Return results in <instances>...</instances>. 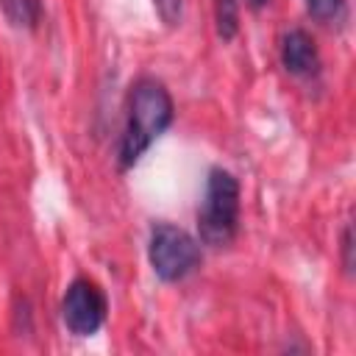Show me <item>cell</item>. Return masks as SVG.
<instances>
[{"mask_svg": "<svg viewBox=\"0 0 356 356\" xmlns=\"http://www.w3.org/2000/svg\"><path fill=\"white\" fill-rule=\"evenodd\" d=\"M172 97L167 86L156 78H139L128 95V120L120 139V167H134L142 153L170 128L172 122Z\"/></svg>", "mask_w": 356, "mask_h": 356, "instance_id": "cell-1", "label": "cell"}, {"mask_svg": "<svg viewBox=\"0 0 356 356\" xmlns=\"http://www.w3.org/2000/svg\"><path fill=\"white\" fill-rule=\"evenodd\" d=\"M239 228V181L228 170H211L197 209V234L203 245L225 248Z\"/></svg>", "mask_w": 356, "mask_h": 356, "instance_id": "cell-2", "label": "cell"}, {"mask_svg": "<svg viewBox=\"0 0 356 356\" xmlns=\"http://www.w3.org/2000/svg\"><path fill=\"white\" fill-rule=\"evenodd\" d=\"M147 259L153 273L161 281H181L186 278L197 264H200V242L172 225V222H159L150 231V242H147Z\"/></svg>", "mask_w": 356, "mask_h": 356, "instance_id": "cell-3", "label": "cell"}, {"mask_svg": "<svg viewBox=\"0 0 356 356\" xmlns=\"http://www.w3.org/2000/svg\"><path fill=\"white\" fill-rule=\"evenodd\" d=\"M61 320L75 337H92L106 320V298L97 284L78 278L67 286L61 300Z\"/></svg>", "mask_w": 356, "mask_h": 356, "instance_id": "cell-4", "label": "cell"}, {"mask_svg": "<svg viewBox=\"0 0 356 356\" xmlns=\"http://www.w3.org/2000/svg\"><path fill=\"white\" fill-rule=\"evenodd\" d=\"M281 61H284V67L292 75H312V72H317L320 56H317L314 39L306 31H300V28L286 31L284 39H281Z\"/></svg>", "mask_w": 356, "mask_h": 356, "instance_id": "cell-5", "label": "cell"}, {"mask_svg": "<svg viewBox=\"0 0 356 356\" xmlns=\"http://www.w3.org/2000/svg\"><path fill=\"white\" fill-rule=\"evenodd\" d=\"M6 17L17 28H36L42 19V0H0Z\"/></svg>", "mask_w": 356, "mask_h": 356, "instance_id": "cell-6", "label": "cell"}, {"mask_svg": "<svg viewBox=\"0 0 356 356\" xmlns=\"http://www.w3.org/2000/svg\"><path fill=\"white\" fill-rule=\"evenodd\" d=\"M214 25L220 39H234L239 31V8L236 0H214Z\"/></svg>", "mask_w": 356, "mask_h": 356, "instance_id": "cell-7", "label": "cell"}, {"mask_svg": "<svg viewBox=\"0 0 356 356\" xmlns=\"http://www.w3.org/2000/svg\"><path fill=\"white\" fill-rule=\"evenodd\" d=\"M342 8V0H306V11L317 22H331Z\"/></svg>", "mask_w": 356, "mask_h": 356, "instance_id": "cell-8", "label": "cell"}, {"mask_svg": "<svg viewBox=\"0 0 356 356\" xmlns=\"http://www.w3.org/2000/svg\"><path fill=\"white\" fill-rule=\"evenodd\" d=\"M159 17L167 25H178L181 22V11H184V0H153Z\"/></svg>", "mask_w": 356, "mask_h": 356, "instance_id": "cell-9", "label": "cell"}, {"mask_svg": "<svg viewBox=\"0 0 356 356\" xmlns=\"http://www.w3.org/2000/svg\"><path fill=\"white\" fill-rule=\"evenodd\" d=\"M350 248H353V242H350V225L345 228V234H342V253H345V267L350 270Z\"/></svg>", "mask_w": 356, "mask_h": 356, "instance_id": "cell-10", "label": "cell"}, {"mask_svg": "<svg viewBox=\"0 0 356 356\" xmlns=\"http://www.w3.org/2000/svg\"><path fill=\"white\" fill-rule=\"evenodd\" d=\"M264 3H270V0H248V6H250V8H261Z\"/></svg>", "mask_w": 356, "mask_h": 356, "instance_id": "cell-11", "label": "cell"}]
</instances>
